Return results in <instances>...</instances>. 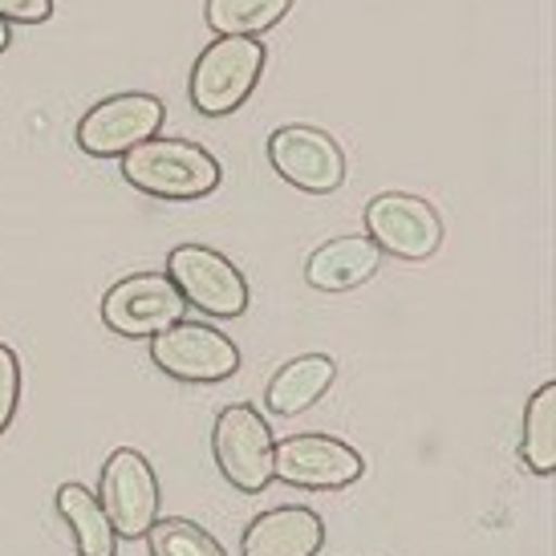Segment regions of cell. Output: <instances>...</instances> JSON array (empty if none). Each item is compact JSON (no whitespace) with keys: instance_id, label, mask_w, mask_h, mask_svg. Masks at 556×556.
<instances>
[{"instance_id":"obj_1","label":"cell","mask_w":556,"mask_h":556,"mask_svg":"<svg viewBox=\"0 0 556 556\" xmlns=\"http://www.w3.org/2000/svg\"><path fill=\"white\" fill-rule=\"evenodd\" d=\"M123 179L135 191L151 195V200H207L219 187L224 170H219L216 155L191 139H167V135H155V139L130 147L123 159Z\"/></svg>"},{"instance_id":"obj_2","label":"cell","mask_w":556,"mask_h":556,"mask_svg":"<svg viewBox=\"0 0 556 556\" xmlns=\"http://www.w3.org/2000/svg\"><path fill=\"white\" fill-rule=\"evenodd\" d=\"M268 65L264 37H216L200 49L187 78V98L203 118H228L256 93Z\"/></svg>"},{"instance_id":"obj_3","label":"cell","mask_w":556,"mask_h":556,"mask_svg":"<svg viewBox=\"0 0 556 556\" xmlns=\"http://www.w3.org/2000/svg\"><path fill=\"white\" fill-rule=\"evenodd\" d=\"M151 362L159 374L184 387H219L240 370V345L219 325L175 321L151 338Z\"/></svg>"},{"instance_id":"obj_4","label":"cell","mask_w":556,"mask_h":556,"mask_svg":"<svg viewBox=\"0 0 556 556\" xmlns=\"http://www.w3.org/2000/svg\"><path fill=\"white\" fill-rule=\"evenodd\" d=\"M170 285L179 289L187 309L203 313L212 321H236L248 313V280L219 248L207 244H175L167 252Z\"/></svg>"},{"instance_id":"obj_5","label":"cell","mask_w":556,"mask_h":556,"mask_svg":"<svg viewBox=\"0 0 556 556\" xmlns=\"http://www.w3.org/2000/svg\"><path fill=\"white\" fill-rule=\"evenodd\" d=\"M273 427L252 402L224 406L212 422V459L236 492L256 495L273 483Z\"/></svg>"},{"instance_id":"obj_6","label":"cell","mask_w":556,"mask_h":556,"mask_svg":"<svg viewBox=\"0 0 556 556\" xmlns=\"http://www.w3.org/2000/svg\"><path fill=\"white\" fill-rule=\"evenodd\" d=\"M366 476L362 451L325 431H301L273 443V479L305 492H341Z\"/></svg>"},{"instance_id":"obj_7","label":"cell","mask_w":556,"mask_h":556,"mask_svg":"<svg viewBox=\"0 0 556 556\" xmlns=\"http://www.w3.org/2000/svg\"><path fill=\"white\" fill-rule=\"evenodd\" d=\"M163 123H167L163 98L147 90H123L93 102L78 118L74 139L90 159H123L130 147L155 139Z\"/></svg>"},{"instance_id":"obj_8","label":"cell","mask_w":556,"mask_h":556,"mask_svg":"<svg viewBox=\"0 0 556 556\" xmlns=\"http://www.w3.org/2000/svg\"><path fill=\"white\" fill-rule=\"evenodd\" d=\"M362 228L370 236L382 256L406 264L431 261L443 248V216L434 212V203L410 191H382L366 203Z\"/></svg>"},{"instance_id":"obj_9","label":"cell","mask_w":556,"mask_h":556,"mask_svg":"<svg viewBox=\"0 0 556 556\" xmlns=\"http://www.w3.org/2000/svg\"><path fill=\"white\" fill-rule=\"evenodd\" d=\"M98 504L114 525L118 541H142L147 528L163 516V492H159V476L151 459L135 447H118L106 455L102 464V483H98Z\"/></svg>"},{"instance_id":"obj_10","label":"cell","mask_w":556,"mask_h":556,"mask_svg":"<svg viewBox=\"0 0 556 556\" xmlns=\"http://www.w3.org/2000/svg\"><path fill=\"white\" fill-rule=\"evenodd\" d=\"M264 155L285 184L305 191V195H333L345 184V151L321 126H277L264 142Z\"/></svg>"},{"instance_id":"obj_11","label":"cell","mask_w":556,"mask_h":556,"mask_svg":"<svg viewBox=\"0 0 556 556\" xmlns=\"http://www.w3.org/2000/svg\"><path fill=\"white\" fill-rule=\"evenodd\" d=\"M187 301L179 289L170 285L167 273H130V277L114 280L102 293V325L118 338H155L167 325L184 321Z\"/></svg>"},{"instance_id":"obj_12","label":"cell","mask_w":556,"mask_h":556,"mask_svg":"<svg viewBox=\"0 0 556 556\" xmlns=\"http://www.w3.org/2000/svg\"><path fill=\"white\" fill-rule=\"evenodd\" d=\"M325 520L313 508L280 504L252 516L240 536V556H321Z\"/></svg>"},{"instance_id":"obj_13","label":"cell","mask_w":556,"mask_h":556,"mask_svg":"<svg viewBox=\"0 0 556 556\" xmlns=\"http://www.w3.org/2000/svg\"><path fill=\"white\" fill-rule=\"evenodd\" d=\"M382 252L366 232L333 236L309 252L305 261V285L317 293H354L366 280L378 277Z\"/></svg>"},{"instance_id":"obj_14","label":"cell","mask_w":556,"mask_h":556,"mask_svg":"<svg viewBox=\"0 0 556 556\" xmlns=\"http://www.w3.org/2000/svg\"><path fill=\"white\" fill-rule=\"evenodd\" d=\"M338 378V362L329 354H301L289 357L264 387V410L277 418H296L313 410L317 402L333 390Z\"/></svg>"},{"instance_id":"obj_15","label":"cell","mask_w":556,"mask_h":556,"mask_svg":"<svg viewBox=\"0 0 556 556\" xmlns=\"http://www.w3.org/2000/svg\"><path fill=\"white\" fill-rule=\"evenodd\" d=\"M58 516L65 520L78 556H118V536L114 525L106 520V511L98 504V495L81 483H62L58 488Z\"/></svg>"},{"instance_id":"obj_16","label":"cell","mask_w":556,"mask_h":556,"mask_svg":"<svg viewBox=\"0 0 556 556\" xmlns=\"http://www.w3.org/2000/svg\"><path fill=\"white\" fill-rule=\"evenodd\" d=\"M520 464L541 479H548L556 471V382L536 387L532 390V399L525 402Z\"/></svg>"},{"instance_id":"obj_17","label":"cell","mask_w":556,"mask_h":556,"mask_svg":"<svg viewBox=\"0 0 556 556\" xmlns=\"http://www.w3.org/2000/svg\"><path fill=\"white\" fill-rule=\"evenodd\" d=\"M289 9L293 0H203V21L216 37H264Z\"/></svg>"},{"instance_id":"obj_18","label":"cell","mask_w":556,"mask_h":556,"mask_svg":"<svg viewBox=\"0 0 556 556\" xmlns=\"http://www.w3.org/2000/svg\"><path fill=\"white\" fill-rule=\"evenodd\" d=\"M142 541L151 556H228V548L207 528L187 516H159Z\"/></svg>"},{"instance_id":"obj_19","label":"cell","mask_w":556,"mask_h":556,"mask_svg":"<svg viewBox=\"0 0 556 556\" xmlns=\"http://www.w3.org/2000/svg\"><path fill=\"white\" fill-rule=\"evenodd\" d=\"M16 406H21V357L13 345L0 341V434L13 427Z\"/></svg>"},{"instance_id":"obj_20","label":"cell","mask_w":556,"mask_h":556,"mask_svg":"<svg viewBox=\"0 0 556 556\" xmlns=\"http://www.w3.org/2000/svg\"><path fill=\"white\" fill-rule=\"evenodd\" d=\"M53 16V0H0V21L9 25H46Z\"/></svg>"},{"instance_id":"obj_21","label":"cell","mask_w":556,"mask_h":556,"mask_svg":"<svg viewBox=\"0 0 556 556\" xmlns=\"http://www.w3.org/2000/svg\"><path fill=\"white\" fill-rule=\"evenodd\" d=\"M9 41H13V25H9V21H0V53L9 49Z\"/></svg>"}]
</instances>
